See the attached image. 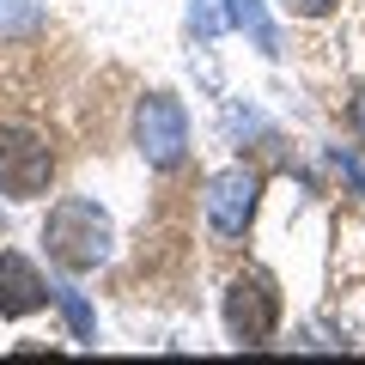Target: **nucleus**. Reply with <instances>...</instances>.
Returning a JSON list of instances; mask_svg holds the SVG:
<instances>
[{"instance_id":"obj_5","label":"nucleus","mask_w":365,"mask_h":365,"mask_svg":"<svg viewBox=\"0 0 365 365\" xmlns=\"http://www.w3.org/2000/svg\"><path fill=\"white\" fill-rule=\"evenodd\" d=\"M256 201H262V177L250 165H225L207 182V225L220 237H244L250 220H256Z\"/></svg>"},{"instance_id":"obj_4","label":"nucleus","mask_w":365,"mask_h":365,"mask_svg":"<svg viewBox=\"0 0 365 365\" xmlns=\"http://www.w3.org/2000/svg\"><path fill=\"white\" fill-rule=\"evenodd\" d=\"M55 177V153L43 134L31 128H0V195L13 201H37Z\"/></svg>"},{"instance_id":"obj_3","label":"nucleus","mask_w":365,"mask_h":365,"mask_svg":"<svg viewBox=\"0 0 365 365\" xmlns=\"http://www.w3.org/2000/svg\"><path fill=\"white\" fill-rule=\"evenodd\" d=\"M134 146L153 170H177L189 153V116L170 91H146L140 110H134Z\"/></svg>"},{"instance_id":"obj_14","label":"nucleus","mask_w":365,"mask_h":365,"mask_svg":"<svg viewBox=\"0 0 365 365\" xmlns=\"http://www.w3.org/2000/svg\"><path fill=\"white\" fill-rule=\"evenodd\" d=\"M353 128L365 134V86H359V98H353Z\"/></svg>"},{"instance_id":"obj_6","label":"nucleus","mask_w":365,"mask_h":365,"mask_svg":"<svg viewBox=\"0 0 365 365\" xmlns=\"http://www.w3.org/2000/svg\"><path fill=\"white\" fill-rule=\"evenodd\" d=\"M49 299H55L49 280H43L19 250H0V317H31V311H43Z\"/></svg>"},{"instance_id":"obj_2","label":"nucleus","mask_w":365,"mask_h":365,"mask_svg":"<svg viewBox=\"0 0 365 365\" xmlns=\"http://www.w3.org/2000/svg\"><path fill=\"white\" fill-rule=\"evenodd\" d=\"M225 329H232L237 347H268L274 341V329H280V287H274V274L244 268L225 287Z\"/></svg>"},{"instance_id":"obj_1","label":"nucleus","mask_w":365,"mask_h":365,"mask_svg":"<svg viewBox=\"0 0 365 365\" xmlns=\"http://www.w3.org/2000/svg\"><path fill=\"white\" fill-rule=\"evenodd\" d=\"M43 250H49V262L61 274H91V268H104L110 250H116V225H110V213L91 195H67L43 220Z\"/></svg>"},{"instance_id":"obj_11","label":"nucleus","mask_w":365,"mask_h":365,"mask_svg":"<svg viewBox=\"0 0 365 365\" xmlns=\"http://www.w3.org/2000/svg\"><path fill=\"white\" fill-rule=\"evenodd\" d=\"M329 158H335V170H341V177H347V189H353V195H365V165H359V158H353L347 146H335V153H329Z\"/></svg>"},{"instance_id":"obj_12","label":"nucleus","mask_w":365,"mask_h":365,"mask_svg":"<svg viewBox=\"0 0 365 365\" xmlns=\"http://www.w3.org/2000/svg\"><path fill=\"white\" fill-rule=\"evenodd\" d=\"M280 6H287L292 19H329V13L341 6V0H280Z\"/></svg>"},{"instance_id":"obj_8","label":"nucleus","mask_w":365,"mask_h":365,"mask_svg":"<svg viewBox=\"0 0 365 365\" xmlns=\"http://www.w3.org/2000/svg\"><path fill=\"white\" fill-rule=\"evenodd\" d=\"M335 250H347V268H335L341 280L365 274V220L359 213H335Z\"/></svg>"},{"instance_id":"obj_13","label":"nucleus","mask_w":365,"mask_h":365,"mask_svg":"<svg viewBox=\"0 0 365 365\" xmlns=\"http://www.w3.org/2000/svg\"><path fill=\"white\" fill-rule=\"evenodd\" d=\"M189 25H195L201 37H213V31H220V19L207 13V0H195V6H189Z\"/></svg>"},{"instance_id":"obj_7","label":"nucleus","mask_w":365,"mask_h":365,"mask_svg":"<svg viewBox=\"0 0 365 365\" xmlns=\"http://www.w3.org/2000/svg\"><path fill=\"white\" fill-rule=\"evenodd\" d=\"M225 25L250 31V43H256L262 55H280V31H274V19L262 13V0H225Z\"/></svg>"},{"instance_id":"obj_9","label":"nucleus","mask_w":365,"mask_h":365,"mask_svg":"<svg viewBox=\"0 0 365 365\" xmlns=\"http://www.w3.org/2000/svg\"><path fill=\"white\" fill-rule=\"evenodd\" d=\"M61 299V317H67V329H73V341H98V323H91V304H86V292H55Z\"/></svg>"},{"instance_id":"obj_10","label":"nucleus","mask_w":365,"mask_h":365,"mask_svg":"<svg viewBox=\"0 0 365 365\" xmlns=\"http://www.w3.org/2000/svg\"><path fill=\"white\" fill-rule=\"evenodd\" d=\"M31 25H37V0H0V37L31 31Z\"/></svg>"}]
</instances>
